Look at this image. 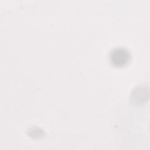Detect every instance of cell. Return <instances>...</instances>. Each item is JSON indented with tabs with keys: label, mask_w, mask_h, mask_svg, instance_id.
Instances as JSON below:
<instances>
[{
	"label": "cell",
	"mask_w": 150,
	"mask_h": 150,
	"mask_svg": "<svg viewBox=\"0 0 150 150\" xmlns=\"http://www.w3.org/2000/svg\"><path fill=\"white\" fill-rule=\"evenodd\" d=\"M110 62L115 66H123L129 60V54L127 50L122 48H117L113 50L110 53Z\"/></svg>",
	"instance_id": "obj_1"
}]
</instances>
